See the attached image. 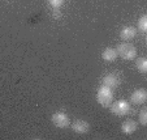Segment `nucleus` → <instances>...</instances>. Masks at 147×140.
<instances>
[{
    "label": "nucleus",
    "mask_w": 147,
    "mask_h": 140,
    "mask_svg": "<svg viewBox=\"0 0 147 140\" xmlns=\"http://www.w3.org/2000/svg\"><path fill=\"white\" fill-rule=\"evenodd\" d=\"M52 123L55 124L56 127L59 128H68L70 126V119L65 113L63 111H57V113H53L52 118H51Z\"/></svg>",
    "instance_id": "4"
},
{
    "label": "nucleus",
    "mask_w": 147,
    "mask_h": 140,
    "mask_svg": "<svg viewBox=\"0 0 147 140\" xmlns=\"http://www.w3.org/2000/svg\"><path fill=\"white\" fill-rule=\"evenodd\" d=\"M70 127H72V130L74 132H77V134H87L90 130L89 122L83 121V119H77V121H74Z\"/></svg>",
    "instance_id": "7"
},
{
    "label": "nucleus",
    "mask_w": 147,
    "mask_h": 140,
    "mask_svg": "<svg viewBox=\"0 0 147 140\" xmlns=\"http://www.w3.org/2000/svg\"><path fill=\"white\" fill-rule=\"evenodd\" d=\"M117 51H116V48H113V47H107V48H104L103 50V53H102V58H103V60H106V62H115L117 59Z\"/></svg>",
    "instance_id": "10"
},
{
    "label": "nucleus",
    "mask_w": 147,
    "mask_h": 140,
    "mask_svg": "<svg viewBox=\"0 0 147 140\" xmlns=\"http://www.w3.org/2000/svg\"><path fill=\"white\" fill-rule=\"evenodd\" d=\"M139 123L142 126H146L147 124V109L146 107H142L141 111H139Z\"/></svg>",
    "instance_id": "13"
},
{
    "label": "nucleus",
    "mask_w": 147,
    "mask_h": 140,
    "mask_svg": "<svg viewBox=\"0 0 147 140\" xmlns=\"http://www.w3.org/2000/svg\"><path fill=\"white\" fill-rule=\"evenodd\" d=\"M102 83H103V85H106V87L111 88V89H115V88H117L120 85V77L117 73L112 72L104 76Z\"/></svg>",
    "instance_id": "6"
},
{
    "label": "nucleus",
    "mask_w": 147,
    "mask_h": 140,
    "mask_svg": "<svg viewBox=\"0 0 147 140\" xmlns=\"http://www.w3.org/2000/svg\"><path fill=\"white\" fill-rule=\"evenodd\" d=\"M109 107H111L112 114L117 115V117H124V115H126L130 111V105L125 100H119L116 102H112Z\"/></svg>",
    "instance_id": "3"
},
{
    "label": "nucleus",
    "mask_w": 147,
    "mask_h": 140,
    "mask_svg": "<svg viewBox=\"0 0 147 140\" xmlns=\"http://www.w3.org/2000/svg\"><path fill=\"white\" fill-rule=\"evenodd\" d=\"M96 101L102 105L103 107H109L113 101V92H112L111 88L106 87V85H102L99 87L96 93Z\"/></svg>",
    "instance_id": "1"
},
{
    "label": "nucleus",
    "mask_w": 147,
    "mask_h": 140,
    "mask_svg": "<svg viewBox=\"0 0 147 140\" xmlns=\"http://www.w3.org/2000/svg\"><path fill=\"white\" fill-rule=\"evenodd\" d=\"M138 29L142 31V33H146L147 31V16L143 14V16L139 17L138 20Z\"/></svg>",
    "instance_id": "12"
},
{
    "label": "nucleus",
    "mask_w": 147,
    "mask_h": 140,
    "mask_svg": "<svg viewBox=\"0 0 147 140\" xmlns=\"http://www.w3.org/2000/svg\"><path fill=\"white\" fill-rule=\"evenodd\" d=\"M137 36V29L134 26H125L120 31V38L122 41H131Z\"/></svg>",
    "instance_id": "8"
},
{
    "label": "nucleus",
    "mask_w": 147,
    "mask_h": 140,
    "mask_svg": "<svg viewBox=\"0 0 147 140\" xmlns=\"http://www.w3.org/2000/svg\"><path fill=\"white\" fill-rule=\"evenodd\" d=\"M121 131L125 135H131L137 131V123L133 119H126V121L122 122L121 124Z\"/></svg>",
    "instance_id": "9"
},
{
    "label": "nucleus",
    "mask_w": 147,
    "mask_h": 140,
    "mask_svg": "<svg viewBox=\"0 0 147 140\" xmlns=\"http://www.w3.org/2000/svg\"><path fill=\"white\" fill-rule=\"evenodd\" d=\"M48 3H50V5L52 7L53 9H59L64 4V0H48Z\"/></svg>",
    "instance_id": "14"
},
{
    "label": "nucleus",
    "mask_w": 147,
    "mask_h": 140,
    "mask_svg": "<svg viewBox=\"0 0 147 140\" xmlns=\"http://www.w3.org/2000/svg\"><path fill=\"white\" fill-rule=\"evenodd\" d=\"M116 51H117V55L121 56L125 60H133L137 56V48L131 43H128V42L120 43L116 47Z\"/></svg>",
    "instance_id": "2"
},
{
    "label": "nucleus",
    "mask_w": 147,
    "mask_h": 140,
    "mask_svg": "<svg viewBox=\"0 0 147 140\" xmlns=\"http://www.w3.org/2000/svg\"><path fill=\"white\" fill-rule=\"evenodd\" d=\"M136 67L141 73H146L147 72V59L144 58V56L138 58L136 62Z\"/></svg>",
    "instance_id": "11"
},
{
    "label": "nucleus",
    "mask_w": 147,
    "mask_h": 140,
    "mask_svg": "<svg viewBox=\"0 0 147 140\" xmlns=\"http://www.w3.org/2000/svg\"><path fill=\"white\" fill-rule=\"evenodd\" d=\"M147 100V92L143 88H139V89L134 90L130 96V101L134 105H143Z\"/></svg>",
    "instance_id": "5"
}]
</instances>
